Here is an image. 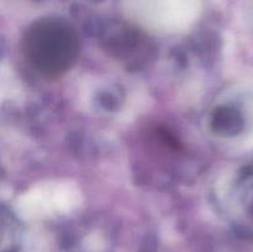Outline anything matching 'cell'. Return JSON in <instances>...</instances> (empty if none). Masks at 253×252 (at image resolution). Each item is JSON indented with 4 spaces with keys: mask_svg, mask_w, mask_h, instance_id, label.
<instances>
[{
    "mask_svg": "<svg viewBox=\"0 0 253 252\" xmlns=\"http://www.w3.org/2000/svg\"><path fill=\"white\" fill-rule=\"evenodd\" d=\"M76 190L62 184L46 185L37 188L25 195L20 202V209L31 211H49V210H68L77 203Z\"/></svg>",
    "mask_w": 253,
    "mask_h": 252,
    "instance_id": "cell-1",
    "label": "cell"
}]
</instances>
